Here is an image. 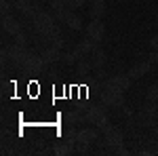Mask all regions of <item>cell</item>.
I'll use <instances>...</instances> for the list:
<instances>
[{
  "mask_svg": "<svg viewBox=\"0 0 158 156\" xmlns=\"http://www.w3.org/2000/svg\"><path fill=\"white\" fill-rule=\"evenodd\" d=\"M86 124L97 127L99 131H103L106 127H110L112 122H110V118H108V106L99 101V103H95V106L86 108Z\"/></svg>",
  "mask_w": 158,
  "mask_h": 156,
  "instance_id": "cell-1",
  "label": "cell"
},
{
  "mask_svg": "<svg viewBox=\"0 0 158 156\" xmlns=\"http://www.w3.org/2000/svg\"><path fill=\"white\" fill-rule=\"evenodd\" d=\"M99 101L108 108H122L124 106V93L114 86H101L99 89Z\"/></svg>",
  "mask_w": 158,
  "mask_h": 156,
  "instance_id": "cell-2",
  "label": "cell"
},
{
  "mask_svg": "<svg viewBox=\"0 0 158 156\" xmlns=\"http://www.w3.org/2000/svg\"><path fill=\"white\" fill-rule=\"evenodd\" d=\"M101 133H103V141H106V145H108L112 152L124 144V135H122V131L118 129V127H114V124L106 127Z\"/></svg>",
  "mask_w": 158,
  "mask_h": 156,
  "instance_id": "cell-3",
  "label": "cell"
},
{
  "mask_svg": "<svg viewBox=\"0 0 158 156\" xmlns=\"http://www.w3.org/2000/svg\"><path fill=\"white\" fill-rule=\"evenodd\" d=\"M131 76L129 74H114V76H110L106 80H101V86H114V89H120L122 93H127L129 89H131Z\"/></svg>",
  "mask_w": 158,
  "mask_h": 156,
  "instance_id": "cell-4",
  "label": "cell"
},
{
  "mask_svg": "<svg viewBox=\"0 0 158 156\" xmlns=\"http://www.w3.org/2000/svg\"><path fill=\"white\" fill-rule=\"evenodd\" d=\"M44 59H42V55H34V53H30V57L25 59V63L21 65V70L25 74H40L44 70Z\"/></svg>",
  "mask_w": 158,
  "mask_h": 156,
  "instance_id": "cell-5",
  "label": "cell"
},
{
  "mask_svg": "<svg viewBox=\"0 0 158 156\" xmlns=\"http://www.w3.org/2000/svg\"><path fill=\"white\" fill-rule=\"evenodd\" d=\"M103 34H106V25L101 23V19H91V23L86 25V36L99 42V40H103Z\"/></svg>",
  "mask_w": 158,
  "mask_h": 156,
  "instance_id": "cell-6",
  "label": "cell"
},
{
  "mask_svg": "<svg viewBox=\"0 0 158 156\" xmlns=\"http://www.w3.org/2000/svg\"><path fill=\"white\" fill-rule=\"evenodd\" d=\"M99 129L97 127H93V124H89V127H82L78 135H76V141H85V144H93V141H97L99 139Z\"/></svg>",
  "mask_w": 158,
  "mask_h": 156,
  "instance_id": "cell-7",
  "label": "cell"
},
{
  "mask_svg": "<svg viewBox=\"0 0 158 156\" xmlns=\"http://www.w3.org/2000/svg\"><path fill=\"white\" fill-rule=\"evenodd\" d=\"M2 30H4L6 34L15 36V34H19L23 27H21V21H19L17 17H13V15H2Z\"/></svg>",
  "mask_w": 158,
  "mask_h": 156,
  "instance_id": "cell-8",
  "label": "cell"
},
{
  "mask_svg": "<svg viewBox=\"0 0 158 156\" xmlns=\"http://www.w3.org/2000/svg\"><path fill=\"white\" fill-rule=\"evenodd\" d=\"M91 63H93V70H103L106 63H108V55H106V51L99 47V44L91 53Z\"/></svg>",
  "mask_w": 158,
  "mask_h": 156,
  "instance_id": "cell-9",
  "label": "cell"
},
{
  "mask_svg": "<svg viewBox=\"0 0 158 156\" xmlns=\"http://www.w3.org/2000/svg\"><path fill=\"white\" fill-rule=\"evenodd\" d=\"M152 70V63L150 61H141V63H135L133 68L129 70V76L133 78V80H139V78H143L146 74H150Z\"/></svg>",
  "mask_w": 158,
  "mask_h": 156,
  "instance_id": "cell-10",
  "label": "cell"
},
{
  "mask_svg": "<svg viewBox=\"0 0 158 156\" xmlns=\"http://www.w3.org/2000/svg\"><path fill=\"white\" fill-rule=\"evenodd\" d=\"M40 55H42V59H44L47 65H49V63H57V61H61V51H59V48H55L53 44H51L49 48H44Z\"/></svg>",
  "mask_w": 158,
  "mask_h": 156,
  "instance_id": "cell-11",
  "label": "cell"
},
{
  "mask_svg": "<svg viewBox=\"0 0 158 156\" xmlns=\"http://www.w3.org/2000/svg\"><path fill=\"white\" fill-rule=\"evenodd\" d=\"M76 72H78V76H82V78L91 76V72H93V63H91L89 59H85V57H80L78 63H76Z\"/></svg>",
  "mask_w": 158,
  "mask_h": 156,
  "instance_id": "cell-12",
  "label": "cell"
},
{
  "mask_svg": "<svg viewBox=\"0 0 158 156\" xmlns=\"http://www.w3.org/2000/svg\"><path fill=\"white\" fill-rule=\"evenodd\" d=\"M97 44H99V42H95V40H91V38L86 36V38H82V40L76 44V48H78V51L86 57V55H91V53H93V48L97 47Z\"/></svg>",
  "mask_w": 158,
  "mask_h": 156,
  "instance_id": "cell-13",
  "label": "cell"
},
{
  "mask_svg": "<svg viewBox=\"0 0 158 156\" xmlns=\"http://www.w3.org/2000/svg\"><path fill=\"white\" fill-rule=\"evenodd\" d=\"M103 13H106V2H95V0H91V6H89L91 19H101Z\"/></svg>",
  "mask_w": 158,
  "mask_h": 156,
  "instance_id": "cell-14",
  "label": "cell"
},
{
  "mask_svg": "<svg viewBox=\"0 0 158 156\" xmlns=\"http://www.w3.org/2000/svg\"><path fill=\"white\" fill-rule=\"evenodd\" d=\"M80 57H85V55H82L76 47H74V51H70V53H61V61H63L65 65H76Z\"/></svg>",
  "mask_w": 158,
  "mask_h": 156,
  "instance_id": "cell-15",
  "label": "cell"
},
{
  "mask_svg": "<svg viewBox=\"0 0 158 156\" xmlns=\"http://www.w3.org/2000/svg\"><path fill=\"white\" fill-rule=\"evenodd\" d=\"M55 154L57 156H70V154H74V145L68 144L65 139H59L55 144Z\"/></svg>",
  "mask_w": 158,
  "mask_h": 156,
  "instance_id": "cell-16",
  "label": "cell"
},
{
  "mask_svg": "<svg viewBox=\"0 0 158 156\" xmlns=\"http://www.w3.org/2000/svg\"><path fill=\"white\" fill-rule=\"evenodd\" d=\"M65 25H68L72 32H80V30H82V17H80L76 11H72V15H70L68 21H65Z\"/></svg>",
  "mask_w": 158,
  "mask_h": 156,
  "instance_id": "cell-17",
  "label": "cell"
},
{
  "mask_svg": "<svg viewBox=\"0 0 158 156\" xmlns=\"http://www.w3.org/2000/svg\"><path fill=\"white\" fill-rule=\"evenodd\" d=\"M51 13H53V17L57 19V23H65L68 17L72 15V9H70V6H61V9H55V11H51Z\"/></svg>",
  "mask_w": 158,
  "mask_h": 156,
  "instance_id": "cell-18",
  "label": "cell"
},
{
  "mask_svg": "<svg viewBox=\"0 0 158 156\" xmlns=\"http://www.w3.org/2000/svg\"><path fill=\"white\" fill-rule=\"evenodd\" d=\"M141 114H143V116H152V118H156V116H158V101H146L143 108H141Z\"/></svg>",
  "mask_w": 158,
  "mask_h": 156,
  "instance_id": "cell-19",
  "label": "cell"
},
{
  "mask_svg": "<svg viewBox=\"0 0 158 156\" xmlns=\"http://www.w3.org/2000/svg\"><path fill=\"white\" fill-rule=\"evenodd\" d=\"M146 101H158V84H150V86H148Z\"/></svg>",
  "mask_w": 158,
  "mask_h": 156,
  "instance_id": "cell-20",
  "label": "cell"
},
{
  "mask_svg": "<svg viewBox=\"0 0 158 156\" xmlns=\"http://www.w3.org/2000/svg\"><path fill=\"white\" fill-rule=\"evenodd\" d=\"M13 42H15V44H19V47H27V36H25L23 30H21L19 34H15V36H13Z\"/></svg>",
  "mask_w": 158,
  "mask_h": 156,
  "instance_id": "cell-21",
  "label": "cell"
},
{
  "mask_svg": "<svg viewBox=\"0 0 158 156\" xmlns=\"http://www.w3.org/2000/svg\"><path fill=\"white\" fill-rule=\"evenodd\" d=\"M11 6H13V0H0V11H2V15H9Z\"/></svg>",
  "mask_w": 158,
  "mask_h": 156,
  "instance_id": "cell-22",
  "label": "cell"
},
{
  "mask_svg": "<svg viewBox=\"0 0 158 156\" xmlns=\"http://www.w3.org/2000/svg\"><path fill=\"white\" fill-rule=\"evenodd\" d=\"M49 6H51V11L61 9V6H68V0H49Z\"/></svg>",
  "mask_w": 158,
  "mask_h": 156,
  "instance_id": "cell-23",
  "label": "cell"
},
{
  "mask_svg": "<svg viewBox=\"0 0 158 156\" xmlns=\"http://www.w3.org/2000/svg\"><path fill=\"white\" fill-rule=\"evenodd\" d=\"M49 40H53L51 44H53V47H55V48H59V51H61V48H63V44H65V40H63V38H61L59 34H57V36H53V38H49Z\"/></svg>",
  "mask_w": 158,
  "mask_h": 156,
  "instance_id": "cell-24",
  "label": "cell"
},
{
  "mask_svg": "<svg viewBox=\"0 0 158 156\" xmlns=\"http://www.w3.org/2000/svg\"><path fill=\"white\" fill-rule=\"evenodd\" d=\"M89 145H91V144H85V141H76V152H78V154H86V152H89Z\"/></svg>",
  "mask_w": 158,
  "mask_h": 156,
  "instance_id": "cell-25",
  "label": "cell"
},
{
  "mask_svg": "<svg viewBox=\"0 0 158 156\" xmlns=\"http://www.w3.org/2000/svg\"><path fill=\"white\" fill-rule=\"evenodd\" d=\"M68 6L72 11H78L80 6H85V0H68Z\"/></svg>",
  "mask_w": 158,
  "mask_h": 156,
  "instance_id": "cell-26",
  "label": "cell"
},
{
  "mask_svg": "<svg viewBox=\"0 0 158 156\" xmlns=\"http://www.w3.org/2000/svg\"><path fill=\"white\" fill-rule=\"evenodd\" d=\"M148 47H150V51H158V34L148 40Z\"/></svg>",
  "mask_w": 158,
  "mask_h": 156,
  "instance_id": "cell-27",
  "label": "cell"
},
{
  "mask_svg": "<svg viewBox=\"0 0 158 156\" xmlns=\"http://www.w3.org/2000/svg\"><path fill=\"white\" fill-rule=\"evenodd\" d=\"M148 61L154 65V63H158V51H150V55H148Z\"/></svg>",
  "mask_w": 158,
  "mask_h": 156,
  "instance_id": "cell-28",
  "label": "cell"
},
{
  "mask_svg": "<svg viewBox=\"0 0 158 156\" xmlns=\"http://www.w3.org/2000/svg\"><path fill=\"white\" fill-rule=\"evenodd\" d=\"M114 154H118V156H129L131 152H129L124 145H120V148H116V150H114Z\"/></svg>",
  "mask_w": 158,
  "mask_h": 156,
  "instance_id": "cell-29",
  "label": "cell"
},
{
  "mask_svg": "<svg viewBox=\"0 0 158 156\" xmlns=\"http://www.w3.org/2000/svg\"><path fill=\"white\" fill-rule=\"evenodd\" d=\"M154 133H156V137H158V122L154 124Z\"/></svg>",
  "mask_w": 158,
  "mask_h": 156,
  "instance_id": "cell-30",
  "label": "cell"
}]
</instances>
